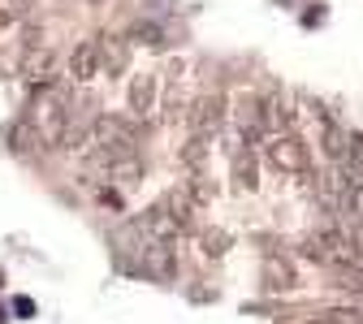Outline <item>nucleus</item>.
Wrapping results in <instances>:
<instances>
[{
	"instance_id": "obj_15",
	"label": "nucleus",
	"mask_w": 363,
	"mask_h": 324,
	"mask_svg": "<svg viewBox=\"0 0 363 324\" xmlns=\"http://www.w3.org/2000/svg\"><path fill=\"white\" fill-rule=\"evenodd\" d=\"M160 203L177 216V225H182V229H191V208H195V199H191L186 191H173V195H164Z\"/></svg>"
},
{
	"instance_id": "obj_14",
	"label": "nucleus",
	"mask_w": 363,
	"mask_h": 324,
	"mask_svg": "<svg viewBox=\"0 0 363 324\" xmlns=\"http://www.w3.org/2000/svg\"><path fill=\"white\" fill-rule=\"evenodd\" d=\"M108 177H113V181H121V186H134V181L143 177V160H139V152H134V156H121V160H113Z\"/></svg>"
},
{
	"instance_id": "obj_6",
	"label": "nucleus",
	"mask_w": 363,
	"mask_h": 324,
	"mask_svg": "<svg viewBox=\"0 0 363 324\" xmlns=\"http://www.w3.org/2000/svg\"><path fill=\"white\" fill-rule=\"evenodd\" d=\"M100 74V43H78L69 57V78L74 82H91Z\"/></svg>"
},
{
	"instance_id": "obj_10",
	"label": "nucleus",
	"mask_w": 363,
	"mask_h": 324,
	"mask_svg": "<svg viewBox=\"0 0 363 324\" xmlns=\"http://www.w3.org/2000/svg\"><path fill=\"white\" fill-rule=\"evenodd\" d=\"M9 147H13L18 156H30L35 147H43V138H39V130H35V121H30V117H22V121H13V125H9Z\"/></svg>"
},
{
	"instance_id": "obj_21",
	"label": "nucleus",
	"mask_w": 363,
	"mask_h": 324,
	"mask_svg": "<svg viewBox=\"0 0 363 324\" xmlns=\"http://www.w3.org/2000/svg\"><path fill=\"white\" fill-rule=\"evenodd\" d=\"M234 181H238L242 191H255V160H251L247 152L234 156Z\"/></svg>"
},
{
	"instance_id": "obj_3",
	"label": "nucleus",
	"mask_w": 363,
	"mask_h": 324,
	"mask_svg": "<svg viewBox=\"0 0 363 324\" xmlns=\"http://www.w3.org/2000/svg\"><path fill=\"white\" fill-rule=\"evenodd\" d=\"M264 152H268V164L281 169V173H303L307 169V147H303L298 134H277Z\"/></svg>"
},
{
	"instance_id": "obj_9",
	"label": "nucleus",
	"mask_w": 363,
	"mask_h": 324,
	"mask_svg": "<svg viewBox=\"0 0 363 324\" xmlns=\"http://www.w3.org/2000/svg\"><path fill=\"white\" fill-rule=\"evenodd\" d=\"M152 108H156V78L152 74L130 78V113L134 117H147Z\"/></svg>"
},
{
	"instance_id": "obj_11",
	"label": "nucleus",
	"mask_w": 363,
	"mask_h": 324,
	"mask_svg": "<svg viewBox=\"0 0 363 324\" xmlns=\"http://www.w3.org/2000/svg\"><path fill=\"white\" fill-rule=\"evenodd\" d=\"M100 43H104V48H100V65H104L108 74H125V65H130V48H125V39L104 35Z\"/></svg>"
},
{
	"instance_id": "obj_17",
	"label": "nucleus",
	"mask_w": 363,
	"mask_h": 324,
	"mask_svg": "<svg viewBox=\"0 0 363 324\" xmlns=\"http://www.w3.org/2000/svg\"><path fill=\"white\" fill-rule=\"evenodd\" d=\"M30 18V0H0V26H18Z\"/></svg>"
},
{
	"instance_id": "obj_12",
	"label": "nucleus",
	"mask_w": 363,
	"mask_h": 324,
	"mask_svg": "<svg viewBox=\"0 0 363 324\" xmlns=\"http://www.w3.org/2000/svg\"><path fill=\"white\" fill-rule=\"evenodd\" d=\"M264 286H268V290H290V286H294V268H290L281 255H268V259H264Z\"/></svg>"
},
{
	"instance_id": "obj_22",
	"label": "nucleus",
	"mask_w": 363,
	"mask_h": 324,
	"mask_svg": "<svg viewBox=\"0 0 363 324\" xmlns=\"http://www.w3.org/2000/svg\"><path fill=\"white\" fill-rule=\"evenodd\" d=\"M186 195H191L195 203H216V186H212L203 173H195V177L186 181Z\"/></svg>"
},
{
	"instance_id": "obj_25",
	"label": "nucleus",
	"mask_w": 363,
	"mask_h": 324,
	"mask_svg": "<svg viewBox=\"0 0 363 324\" xmlns=\"http://www.w3.org/2000/svg\"><path fill=\"white\" fill-rule=\"evenodd\" d=\"M225 247H230L225 234H203V255H225Z\"/></svg>"
},
{
	"instance_id": "obj_4",
	"label": "nucleus",
	"mask_w": 363,
	"mask_h": 324,
	"mask_svg": "<svg viewBox=\"0 0 363 324\" xmlns=\"http://www.w3.org/2000/svg\"><path fill=\"white\" fill-rule=\"evenodd\" d=\"M186 121H191V134H208V138H212V134L220 130V121H225V96H220V91L199 96V100L191 104Z\"/></svg>"
},
{
	"instance_id": "obj_5",
	"label": "nucleus",
	"mask_w": 363,
	"mask_h": 324,
	"mask_svg": "<svg viewBox=\"0 0 363 324\" xmlns=\"http://www.w3.org/2000/svg\"><path fill=\"white\" fill-rule=\"evenodd\" d=\"M143 234H147L152 242H173V238L182 234V225H177V216H173L164 203H152V208L143 212Z\"/></svg>"
},
{
	"instance_id": "obj_16",
	"label": "nucleus",
	"mask_w": 363,
	"mask_h": 324,
	"mask_svg": "<svg viewBox=\"0 0 363 324\" xmlns=\"http://www.w3.org/2000/svg\"><path fill=\"white\" fill-rule=\"evenodd\" d=\"M203 160H208V134H191V143L182 147V164L199 173V169H203Z\"/></svg>"
},
{
	"instance_id": "obj_23",
	"label": "nucleus",
	"mask_w": 363,
	"mask_h": 324,
	"mask_svg": "<svg viewBox=\"0 0 363 324\" xmlns=\"http://www.w3.org/2000/svg\"><path fill=\"white\" fill-rule=\"evenodd\" d=\"M346 212L354 216V225H363V181H350L346 186Z\"/></svg>"
},
{
	"instance_id": "obj_13",
	"label": "nucleus",
	"mask_w": 363,
	"mask_h": 324,
	"mask_svg": "<svg viewBox=\"0 0 363 324\" xmlns=\"http://www.w3.org/2000/svg\"><path fill=\"white\" fill-rule=\"evenodd\" d=\"M259 117H264V130H281L290 121V113H286V104H281L277 91H268V96L259 100Z\"/></svg>"
},
{
	"instance_id": "obj_24",
	"label": "nucleus",
	"mask_w": 363,
	"mask_h": 324,
	"mask_svg": "<svg viewBox=\"0 0 363 324\" xmlns=\"http://www.w3.org/2000/svg\"><path fill=\"white\" fill-rule=\"evenodd\" d=\"M346 164L363 169V130H350V143H346Z\"/></svg>"
},
{
	"instance_id": "obj_2",
	"label": "nucleus",
	"mask_w": 363,
	"mask_h": 324,
	"mask_svg": "<svg viewBox=\"0 0 363 324\" xmlns=\"http://www.w3.org/2000/svg\"><path fill=\"white\" fill-rule=\"evenodd\" d=\"M303 255L315 259V264H337V268H346V264H359L363 259V247H359L354 234H346V229H325V234H311L303 242Z\"/></svg>"
},
{
	"instance_id": "obj_20",
	"label": "nucleus",
	"mask_w": 363,
	"mask_h": 324,
	"mask_svg": "<svg viewBox=\"0 0 363 324\" xmlns=\"http://www.w3.org/2000/svg\"><path fill=\"white\" fill-rule=\"evenodd\" d=\"M130 39L147 43V48H164V30H160L156 22H134V26H130Z\"/></svg>"
},
{
	"instance_id": "obj_8",
	"label": "nucleus",
	"mask_w": 363,
	"mask_h": 324,
	"mask_svg": "<svg viewBox=\"0 0 363 324\" xmlns=\"http://www.w3.org/2000/svg\"><path fill=\"white\" fill-rule=\"evenodd\" d=\"M143 268H147V276L169 281V276H173V242H152V238H147V247H143Z\"/></svg>"
},
{
	"instance_id": "obj_1",
	"label": "nucleus",
	"mask_w": 363,
	"mask_h": 324,
	"mask_svg": "<svg viewBox=\"0 0 363 324\" xmlns=\"http://www.w3.org/2000/svg\"><path fill=\"white\" fill-rule=\"evenodd\" d=\"M48 86V82H43ZM69 91L65 86H48L43 91V100H35V130H39V138L48 147H61V138H65V125H69Z\"/></svg>"
},
{
	"instance_id": "obj_7",
	"label": "nucleus",
	"mask_w": 363,
	"mask_h": 324,
	"mask_svg": "<svg viewBox=\"0 0 363 324\" xmlns=\"http://www.w3.org/2000/svg\"><path fill=\"white\" fill-rule=\"evenodd\" d=\"M52 61H57L52 48H43V43H39V48H26V52H22V65H18V69H22V78H30V82H48V78H52Z\"/></svg>"
},
{
	"instance_id": "obj_19",
	"label": "nucleus",
	"mask_w": 363,
	"mask_h": 324,
	"mask_svg": "<svg viewBox=\"0 0 363 324\" xmlns=\"http://www.w3.org/2000/svg\"><path fill=\"white\" fill-rule=\"evenodd\" d=\"M337 286L363 303V268H359V264H346V268H337Z\"/></svg>"
},
{
	"instance_id": "obj_18",
	"label": "nucleus",
	"mask_w": 363,
	"mask_h": 324,
	"mask_svg": "<svg viewBox=\"0 0 363 324\" xmlns=\"http://www.w3.org/2000/svg\"><path fill=\"white\" fill-rule=\"evenodd\" d=\"M346 143H350V134L337 130L333 121H325V152H329L333 160H346Z\"/></svg>"
}]
</instances>
